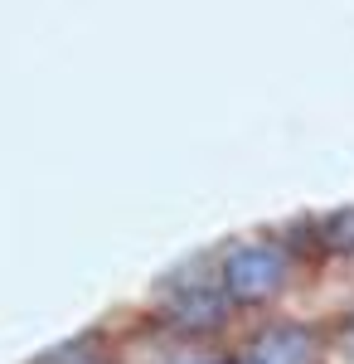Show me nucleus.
<instances>
[{
	"label": "nucleus",
	"instance_id": "f257e3e1",
	"mask_svg": "<svg viewBox=\"0 0 354 364\" xmlns=\"http://www.w3.org/2000/svg\"><path fill=\"white\" fill-rule=\"evenodd\" d=\"M209 267H214L218 291L228 296L233 316L247 321V316L306 306L321 257L311 248L306 219H291V224L238 228V233L209 243Z\"/></svg>",
	"mask_w": 354,
	"mask_h": 364
},
{
	"label": "nucleus",
	"instance_id": "f03ea898",
	"mask_svg": "<svg viewBox=\"0 0 354 364\" xmlns=\"http://www.w3.org/2000/svg\"><path fill=\"white\" fill-rule=\"evenodd\" d=\"M132 306L156 321V326H170L180 336H204V340H228L238 316L228 306V296L218 291V277L209 267V248H199L194 257H180L175 267H165L161 277L141 291V301Z\"/></svg>",
	"mask_w": 354,
	"mask_h": 364
},
{
	"label": "nucleus",
	"instance_id": "7ed1b4c3",
	"mask_svg": "<svg viewBox=\"0 0 354 364\" xmlns=\"http://www.w3.org/2000/svg\"><path fill=\"white\" fill-rule=\"evenodd\" d=\"M228 364H335V326L311 311H272L233 326Z\"/></svg>",
	"mask_w": 354,
	"mask_h": 364
},
{
	"label": "nucleus",
	"instance_id": "20e7f679",
	"mask_svg": "<svg viewBox=\"0 0 354 364\" xmlns=\"http://www.w3.org/2000/svg\"><path fill=\"white\" fill-rule=\"evenodd\" d=\"M117 331V355L122 364H228V345L204 336H180L170 326L146 321L136 306L112 316Z\"/></svg>",
	"mask_w": 354,
	"mask_h": 364
},
{
	"label": "nucleus",
	"instance_id": "39448f33",
	"mask_svg": "<svg viewBox=\"0 0 354 364\" xmlns=\"http://www.w3.org/2000/svg\"><path fill=\"white\" fill-rule=\"evenodd\" d=\"M25 364H122V355H117V331H112V321H92V326H82L78 336L54 340L49 350L29 355Z\"/></svg>",
	"mask_w": 354,
	"mask_h": 364
}]
</instances>
